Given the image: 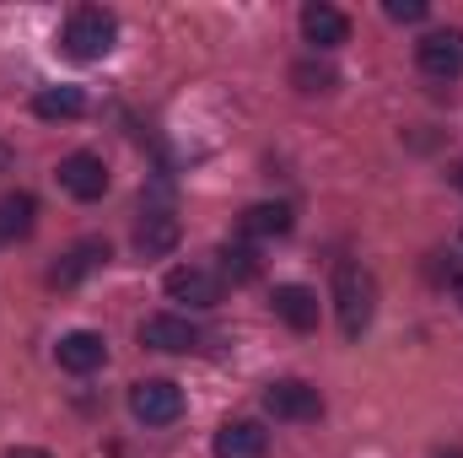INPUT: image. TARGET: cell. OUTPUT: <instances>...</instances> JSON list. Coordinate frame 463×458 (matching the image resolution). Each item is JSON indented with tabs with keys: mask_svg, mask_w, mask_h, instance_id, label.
<instances>
[{
	"mask_svg": "<svg viewBox=\"0 0 463 458\" xmlns=\"http://www.w3.org/2000/svg\"><path fill=\"white\" fill-rule=\"evenodd\" d=\"M335 308H340L345 340H361V335L372 329V313H377V281H372V270H361V264H335Z\"/></svg>",
	"mask_w": 463,
	"mask_h": 458,
	"instance_id": "1",
	"label": "cell"
},
{
	"mask_svg": "<svg viewBox=\"0 0 463 458\" xmlns=\"http://www.w3.org/2000/svg\"><path fill=\"white\" fill-rule=\"evenodd\" d=\"M118 43V22L114 11H103V5H81V11H71V22H65V33H60V49L71 54V60H103V54H114Z\"/></svg>",
	"mask_w": 463,
	"mask_h": 458,
	"instance_id": "2",
	"label": "cell"
},
{
	"mask_svg": "<svg viewBox=\"0 0 463 458\" xmlns=\"http://www.w3.org/2000/svg\"><path fill=\"white\" fill-rule=\"evenodd\" d=\"M129 410H135V421H146V426H173V421L184 415V388L167 383V377H140V383L129 388Z\"/></svg>",
	"mask_w": 463,
	"mask_h": 458,
	"instance_id": "3",
	"label": "cell"
},
{
	"mask_svg": "<svg viewBox=\"0 0 463 458\" xmlns=\"http://www.w3.org/2000/svg\"><path fill=\"white\" fill-rule=\"evenodd\" d=\"M264 410L275 421H318L324 415V394L313 383H302V377H280V383L264 388Z\"/></svg>",
	"mask_w": 463,
	"mask_h": 458,
	"instance_id": "4",
	"label": "cell"
},
{
	"mask_svg": "<svg viewBox=\"0 0 463 458\" xmlns=\"http://www.w3.org/2000/svg\"><path fill=\"white\" fill-rule=\"evenodd\" d=\"M415 60H420V71L437 76V81L463 76V27H437V33H426V38L415 43Z\"/></svg>",
	"mask_w": 463,
	"mask_h": 458,
	"instance_id": "5",
	"label": "cell"
},
{
	"mask_svg": "<svg viewBox=\"0 0 463 458\" xmlns=\"http://www.w3.org/2000/svg\"><path fill=\"white\" fill-rule=\"evenodd\" d=\"M162 291H167L173 302H189V308H216L227 286H222V275L205 270V264H178V270H167Z\"/></svg>",
	"mask_w": 463,
	"mask_h": 458,
	"instance_id": "6",
	"label": "cell"
},
{
	"mask_svg": "<svg viewBox=\"0 0 463 458\" xmlns=\"http://www.w3.org/2000/svg\"><path fill=\"white\" fill-rule=\"evenodd\" d=\"M60 189L76 200H103L109 195V162L98 151H71L60 162Z\"/></svg>",
	"mask_w": 463,
	"mask_h": 458,
	"instance_id": "7",
	"label": "cell"
},
{
	"mask_svg": "<svg viewBox=\"0 0 463 458\" xmlns=\"http://www.w3.org/2000/svg\"><path fill=\"white\" fill-rule=\"evenodd\" d=\"M54 361H60L65 372L87 377V372H98V367L109 361V340H103V335H92V329H71L65 340L54 345Z\"/></svg>",
	"mask_w": 463,
	"mask_h": 458,
	"instance_id": "8",
	"label": "cell"
},
{
	"mask_svg": "<svg viewBox=\"0 0 463 458\" xmlns=\"http://www.w3.org/2000/svg\"><path fill=\"white\" fill-rule=\"evenodd\" d=\"M140 345L178 356V350H194V345H200V329H194L189 319H178V313H151V319L140 324Z\"/></svg>",
	"mask_w": 463,
	"mask_h": 458,
	"instance_id": "9",
	"label": "cell"
},
{
	"mask_svg": "<svg viewBox=\"0 0 463 458\" xmlns=\"http://www.w3.org/2000/svg\"><path fill=\"white\" fill-rule=\"evenodd\" d=\"M269 308H275V319H280L286 329H297V335L318 329V291H307V286H275Z\"/></svg>",
	"mask_w": 463,
	"mask_h": 458,
	"instance_id": "10",
	"label": "cell"
},
{
	"mask_svg": "<svg viewBox=\"0 0 463 458\" xmlns=\"http://www.w3.org/2000/svg\"><path fill=\"white\" fill-rule=\"evenodd\" d=\"M302 33H307L313 49H340L350 38V16L324 5V0H313V5H302Z\"/></svg>",
	"mask_w": 463,
	"mask_h": 458,
	"instance_id": "11",
	"label": "cell"
},
{
	"mask_svg": "<svg viewBox=\"0 0 463 458\" xmlns=\"http://www.w3.org/2000/svg\"><path fill=\"white\" fill-rule=\"evenodd\" d=\"M211 448H216V458H264L269 453V432L259 421H227Z\"/></svg>",
	"mask_w": 463,
	"mask_h": 458,
	"instance_id": "12",
	"label": "cell"
},
{
	"mask_svg": "<svg viewBox=\"0 0 463 458\" xmlns=\"http://www.w3.org/2000/svg\"><path fill=\"white\" fill-rule=\"evenodd\" d=\"M103 264H109V243H103V237H87V243H76V248L49 270V281H54V286H76V281H87V275L103 270Z\"/></svg>",
	"mask_w": 463,
	"mask_h": 458,
	"instance_id": "13",
	"label": "cell"
},
{
	"mask_svg": "<svg viewBox=\"0 0 463 458\" xmlns=\"http://www.w3.org/2000/svg\"><path fill=\"white\" fill-rule=\"evenodd\" d=\"M178 237H184L178 216H167V211H151V216L135 227V248H140V259H162V253H173V248H178Z\"/></svg>",
	"mask_w": 463,
	"mask_h": 458,
	"instance_id": "14",
	"label": "cell"
},
{
	"mask_svg": "<svg viewBox=\"0 0 463 458\" xmlns=\"http://www.w3.org/2000/svg\"><path fill=\"white\" fill-rule=\"evenodd\" d=\"M38 227V200L33 195H5L0 200V243H16Z\"/></svg>",
	"mask_w": 463,
	"mask_h": 458,
	"instance_id": "15",
	"label": "cell"
},
{
	"mask_svg": "<svg viewBox=\"0 0 463 458\" xmlns=\"http://www.w3.org/2000/svg\"><path fill=\"white\" fill-rule=\"evenodd\" d=\"M33 114L38 119H76V114H87V92L81 87H43L33 98Z\"/></svg>",
	"mask_w": 463,
	"mask_h": 458,
	"instance_id": "16",
	"label": "cell"
},
{
	"mask_svg": "<svg viewBox=\"0 0 463 458\" xmlns=\"http://www.w3.org/2000/svg\"><path fill=\"white\" fill-rule=\"evenodd\" d=\"M291 232V205H248L242 211V237H286Z\"/></svg>",
	"mask_w": 463,
	"mask_h": 458,
	"instance_id": "17",
	"label": "cell"
},
{
	"mask_svg": "<svg viewBox=\"0 0 463 458\" xmlns=\"http://www.w3.org/2000/svg\"><path fill=\"white\" fill-rule=\"evenodd\" d=\"M222 270H227L232 281H253V275H259V253H253L248 243H227V248H222Z\"/></svg>",
	"mask_w": 463,
	"mask_h": 458,
	"instance_id": "18",
	"label": "cell"
},
{
	"mask_svg": "<svg viewBox=\"0 0 463 458\" xmlns=\"http://www.w3.org/2000/svg\"><path fill=\"white\" fill-rule=\"evenodd\" d=\"M383 11H388V22H426L431 5H426V0H388Z\"/></svg>",
	"mask_w": 463,
	"mask_h": 458,
	"instance_id": "19",
	"label": "cell"
},
{
	"mask_svg": "<svg viewBox=\"0 0 463 458\" xmlns=\"http://www.w3.org/2000/svg\"><path fill=\"white\" fill-rule=\"evenodd\" d=\"M291 81H297L302 92H329V87H335V76H329V71H313V65H297Z\"/></svg>",
	"mask_w": 463,
	"mask_h": 458,
	"instance_id": "20",
	"label": "cell"
},
{
	"mask_svg": "<svg viewBox=\"0 0 463 458\" xmlns=\"http://www.w3.org/2000/svg\"><path fill=\"white\" fill-rule=\"evenodd\" d=\"M5 458H49V453H43V448H11Z\"/></svg>",
	"mask_w": 463,
	"mask_h": 458,
	"instance_id": "21",
	"label": "cell"
},
{
	"mask_svg": "<svg viewBox=\"0 0 463 458\" xmlns=\"http://www.w3.org/2000/svg\"><path fill=\"white\" fill-rule=\"evenodd\" d=\"M453 302L463 308V275H453Z\"/></svg>",
	"mask_w": 463,
	"mask_h": 458,
	"instance_id": "22",
	"label": "cell"
},
{
	"mask_svg": "<svg viewBox=\"0 0 463 458\" xmlns=\"http://www.w3.org/2000/svg\"><path fill=\"white\" fill-rule=\"evenodd\" d=\"M453 184H458V195H463V162H458V173H453Z\"/></svg>",
	"mask_w": 463,
	"mask_h": 458,
	"instance_id": "23",
	"label": "cell"
},
{
	"mask_svg": "<svg viewBox=\"0 0 463 458\" xmlns=\"http://www.w3.org/2000/svg\"><path fill=\"white\" fill-rule=\"evenodd\" d=\"M437 458H463V448H448V453H437Z\"/></svg>",
	"mask_w": 463,
	"mask_h": 458,
	"instance_id": "24",
	"label": "cell"
},
{
	"mask_svg": "<svg viewBox=\"0 0 463 458\" xmlns=\"http://www.w3.org/2000/svg\"><path fill=\"white\" fill-rule=\"evenodd\" d=\"M5 162H11V151H5V146H0V167H5Z\"/></svg>",
	"mask_w": 463,
	"mask_h": 458,
	"instance_id": "25",
	"label": "cell"
}]
</instances>
